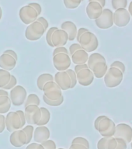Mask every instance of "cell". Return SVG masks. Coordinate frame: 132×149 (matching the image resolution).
<instances>
[{
  "label": "cell",
  "mask_w": 132,
  "mask_h": 149,
  "mask_svg": "<svg viewBox=\"0 0 132 149\" xmlns=\"http://www.w3.org/2000/svg\"><path fill=\"white\" fill-rule=\"evenodd\" d=\"M79 45L82 47V48L84 51H86L87 53L93 52L96 50L99 46V41L96 36L93 33L90 31L84 33L81 37H79Z\"/></svg>",
  "instance_id": "1"
},
{
  "label": "cell",
  "mask_w": 132,
  "mask_h": 149,
  "mask_svg": "<svg viewBox=\"0 0 132 149\" xmlns=\"http://www.w3.org/2000/svg\"><path fill=\"white\" fill-rule=\"evenodd\" d=\"M121 71L116 68H110L104 75V83L108 88H115L121 83L123 80Z\"/></svg>",
  "instance_id": "2"
},
{
  "label": "cell",
  "mask_w": 132,
  "mask_h": 149,
  "mask_svg": "<svg viewBox=\"0 0 132 149\" xmlns=\"http://www.w3.org/2000/svg\"><path fill=\"white\" fill-rule=\"evenodd\" d=\"M44 26L38 21H34L27 26L25 31V37L28 40L36 41L41 39L44 33Z\"/></svg>",
  "instance_id": "3"
},
{
  "label": "cell",
  "mask_w": 132,
  "mask_h": 149,
  "mask_svg": "<svg viewBox=\"0 0 132 149\" xmlns=\"http://www.w3.org/2000/svg\"><path fill=\"white\" fill-rule=\"evenodd\" d=\"M10 90L11 91L9 93V96L12 104L15 107H20L24 104L27 96V93L25 88L22 86H16Z\"/></svg>",
  "instance_id": "4"
},
{
  "label": "cell",
  "mask_w": 132,
  "mask_h": 149,
  "mask_svg": "<svg viewBox=\"0 0 132 149\" xmlns=\"http://www.w3.org/2000/svg\"><path fill=\"white\" fill-rule=\"evenodd\" d=\"M44 95L50 100H58L62 97V90L54 81L47 82L43 87Z\"/></svg>",
  "instance_id": "5"
},
{
  "label": "cell",
  "mask_w": 132,
  "mask_h": 149,
  "mask_svg": "<svg viewBox=\"0 0 132 149\" xmlns=\"http://www.w3.org/2000/svg\"><path fill=\"white\" fill-rule=\"evenodd\" d=\"M116 124L109 117L104 116L98 124L97 130L102 137H114Z\"/></svg>",
  "instance_id": "6"
},
{
  "label": "cell",
  "mask_w": 132,
  "mask_h": 149,
  "mask_svg": "<svg viewBox=\"0 0 132 149\" xmlns=\"http://www.w3.org/2000/svg\"><path fill=\"white\" fill-rule=\"evenodd\" d=\"M6 123V128L9 132H13L15 130H20L23 127L22 125V121L20 117V115L17 113V112H9L7 113L5 120Z\"/></svg>",
  "instance_id": "7"
},
{
  "label": "cell",
  "mask_w": 132,
  "mask_h": 149,
  "mask_svg": "<svg viewBox=\"0 0 132 149\" xmlns=\"http://www.w3.org/2000/svg\"><path fill=\"white\" fill-rule=\"evenodd\" d=\"M24 114L26 122L30 125H37L41 117V111L40 109V107L37 105H29L26 107Z\"/></svg>",
  "instance_id": "8"
},
{
  "label": "cell",
  "mask_w": 132,
  "mask_h": 149,
  "mask_svg": "<svg viewBox=\"0 0 132 149\" xmlns=\"http://www.w3.org/2000/svg\"><path fill=\"white\" fill-rule=\"evenodd\" d=\"M19 16L20 20L26 25H30L38 18V14L33 7L29 5L21 7L19 12Z\"/></svg>",
  "instance_id": "9"
},
{
  "label": "cell",
  "mask_w": 132,
  "mask_h": 149,
  "mask_svg": "<svg viewBox=\"0 0 132 149\" xmlns=\"http://www.w3.org/2000/svg\"><path fill=\"white\" fill-rule=\"evenodd\" d=\"M113 14L114 13L109 9H103L101 16L95 19L96 25L97 27L103 30H107L112 27L114 25V19H113Z\"/></svg>",
  "instance_id": "10"
},
{
  "label": "cell",
  "mask_w": 132,
  "mask_h": 149,
  "mask_svg": "<svg viewBox=\"0 0 132 149\" xmlns=\"http://www.w3.org/2000/svg\"><path fill=\"white\" fill-rule=\"evenodd\" d=\"M53 64L58 72H63L69 68L72 64V60L69 54L59 53L53 56Z\"/></svg>",
  "instance_id": "11"
},
{
  "label": "cell",
  "mask_w": 132,
  "mask_h": 149,
  "mask_svg": "<svg viewBox=\"0 0 132 149\" xmlns=\"http://www.w3.org/2000/svg\"><path fill=\"white\" fill-rule=\"evenodd\" d=\"M114 23L119 27H124L128 25L131 20V15L128 10L120 8L115 10L113 14Z\"/></svg>",
  "instance_id": "12"
},
{
  "label": "cell",
  "mask_w": 132,
  "mask_h": 149,
  "mask_svg": "<svg viewBox=\"0 0 132 149\" xmlns=\"http://www.w3.org/2000/svg\"><path fill=\"white\" fill-rule=\"evenodd\" d=\"M114 137L121 138L126 143H131L132 141V127L126 123H119L116 126Z\"/></svg>",
  "instance_id": "13"
},
{
  "label": "cell",
  "mask_w": 132,
  "mask_h": 149,
  "mask_svg": "<svg viewBox=\"0 0 132 149\" xmlns=\"http://www.w3.org/2000/svg\"><path fill=\"white\" fill-rule=\"evenodd\" d=\"M9 141L13 146L16 148H21L23 145L27 144V137L25 132L22 129H20V130H15L13 132H12L9 137Z\"/></svg>",
  "instance_id": "14"
},
{
  "label": "cell",
  "mask_w": 132,
  "mask_h": 149,
  "mask_svg": "<svg viewBox=\"0 0 132 149\" xmlns=\"http://www.w3.org/2000/svg\"><path fill=\"white\" fill-rule=\"evenodd\" d=\"M54 81L61 90H68L71 88V79L65 71L57 72L54 77Z\"/></svg>",
  "instance_id": "15"
},
{
  "label": "cell",
  "mask_w": 132,
  "mask_h": 149,
  "mask_svg": "<svg viewBox=\"0 0 132 149\" xmlns=\"http://www.w3.org/2000/svg\"><path fill=\"white\" fill-rule=\"evenodd\" d=\"M77 82L82 86H89L93 83L94 74L89 68H85L76 73Z\"/></svg>",
  "instance_id": "16"
},
{
  "label": "cell",
  "mask_w": 132,
  "mask_h": 149,
  "mask_svg": "<svg viewBox=\"0 0 132 149\" xmlns=\"http://www.w3.org/2000/svg\"><path fill=\"white\" fill-rule=\"evenodd\" d=\"M51 40H52L54 47H64L67 44L68 40V33L65 30H61V29H58L54 32Z\"/></svg>",
  "instance_id": "17"
},
{
  "label": "cell",
  "mask_w": 132,
  "mask_h": 149,
  "mask_svg": "<svg viewBox=\"0 0 132 149\" xmlns=\"http://www.w3.org/2000/svg\"><path fill=\"white\" fill-rule=\"evenodd\" d=\"M50 136H51L50 130L45 126H38L34 130V135H33L34 140L35 142L39 143V144L48 140Z\"/></svg>",
  "instance_id": "18"
},
{
  "label": "cell",
  "mask_w": 132,
  "mask_h": 149,
  "mask_svg": "<svg viewBox=\"0 0 132 149\" xmlns=\"http://www.w3.org/2000/svg\"><path fill=\"white\" fill-rule=\"evenodd\" d=\"M103 8L100 3L96 2H89L86 6V14L90 19H96L99 18L103 12Z\"/></svg>",
  "instance_id": "19"
},
{
  "label": "cell",
  "mask_w": 132,
  "mask_h": 149,
  "mask_svg": "<svg viewBox=\"0 0 132 149\" xmlns=\"http://www.w3.org/2000/svg\"><path fill=\"white\" fill-rule=\"evenodd\" d=\"M16 61H17L13 57L8 54L3 53L0 56V68L9 72L16 67Z\"/></svg>",
  "instance_id": "20"
},
{
  "label": "cell",
  "mask_w": 132,
  "mask_h": 149,
  "mask_svg": "<svg viewBox=\"0 0 132 149\" xmlns=\"http://www.w3.org/2000/svg\"><path fill=\"white\" fill-rule=\"evenodd\" d=\"M61 30H65V32L68 33V40L72 41L76 38L77 35V26L72 21H65L61 25Z\"/></svg>",
  "instance_id": "21"
},
{
  "label": "cell",
  "mask_w": 132,
  "mask_h": 149,
  "mask_svg": "<svg viewBox=\"0 0 132 149\" xmlns=\"http://www.w3.org/2000/svg\"><path fill=\"white\" fill-rule=\"evenodd\" d=\"M89 58V54L83 49H80L75 51L72 55H71V60L75 65L86 64Z\"/></svg>",
  "instance_id": "22"
},
{
  "label": "cell",
  "mask_w": 132,
  "mask_h": 149,
  "mask_svg": "<svg viewBox=\"0 0 132 149\" xmlns=\"http://www.w3.org/2000/svg\"><path fill=\"white\" fill-rule=\"evenodd\" d=\"M107 70H108V67H107L106 62L96 63L91 68V71L93 72V74H94V77L97 78V79H101L107 73Z\"/></svg>",
  "instance_id": "23"
},
{
  "label": "cell",
  "mask_w": 132,
  "mask_h": 149,
  "mask_svg": "<svg viewBox=\"0 0 132 149\" xmlns=\"http://www.w3.org/2000/svg\"><path fill=\"white\" fill-rule=\"evenodd\" d=\"M11 100L9 95H1L0 96V114L6 113L9 111L11 107Z\"/></svg>",
  "instance_id": "24"
},
{
  "label": "cell",
  "mask_w": 132,
  "mask_h": 149,
  "mask_svg": "<svg viewBox=\"0 0 132 149\" xmlns=\"http://www.w3.org/2000/svg\"><path fill=\"white\" fill-rule=\"evenodd\" d=\"M97 62H106V59L102 54L99 53H93L91 55H89L87 65L89 69L91 70L93 65Z\"/></svg>",
  "instance_id": "25"
},
{
  "label": "cell",
  "mask_w": 132,
  "mask_h": 149,
  "mask_svg": "<svg viewBox=\"0 0 132 149\" xmlns=\"http://www.w3.org/2000/svg\"><path fill=\"white\" fill-rule=\"evenodd\" d=\"M51 81H54V77L52 74H49V73H44L41 74L40 76H38L37 80V88H39L40 90H43V87L47 82Z\"/></svg>",
  "instance_id": "26"
},
{
  "label": "cell",
  "mask_w": 132,
  "mask_h": 149,
  "mask_svg": "<svg viewBox=\"0 0 132 149\" xmlns=\"http://www.w3.org/2000/svg\"><path fill=\"white\" fill-rule=\"evenodd\" d=\"M41 111V117L40 119L39 122L37 123V126H45L48 123L51 119V113L45 107H40Z\"/></svg>",
  "instance_id": "27"
},
{
  "label": "cell",
  "mask_w": 132,
  "mask_h": 149,
  "mask_svg": "<svg viewBox=\"0 0 132 149\" xmlns=\"http://www.w3.org/2000/svg\"><path fill=\"white\" fill-rule=\"evenodd\" d=\"M12 74L9 72L1 68L0 69V88H3V87L6 86L10 81Z\"/></svg>",
  "instance_id": "28"
},
{
  "label": "cell",
  "mask_w": 132,
  "mask_h": 149,
  "mask_svg": "<svg viewBox=\"0 0 132 149\" xmlns=\"http://www.w3.org/2000/svg\"><path fill=\"white\" fill-rule=\"evenodd\" d=\"M24 105H25V107L29 106V105H37V106H39L40 99L38 97V95L34 94V93L30 94L28 96H27Z\"/></svg>",
  "instance_id": "29"
},
{
  "label": "cell",
  "mask_w": 132,
  "mask_h": 149,
  "mask_svg": "<svg viewBox=\"0 0 132 149\" xmlns=\"http://www.w3.org/2000/svg\"><path fill=\"white\" fill-rule=\"evenodd\" d=\"M63 2L67 9H74L79 6L82 0H63Z\"/></svg>",
  "instance_id": "30"
},
{
  "label": "cell",
  "mask_w": 132,
  "mask_h": 149,
  "mask_svg": "<svg viewBox=\"0 0 132 149\" xmlns=\"http://www.w3.org/2000/svg\"><path fill=\"white\" fill-rule=\"evenodd\" d=\"M112 7L114 9H117L120 8L126 9L128 6V0H111Z\"/></svg>",
  "instance_id": "31"
},
{
  "label": "cell",
  "mask_w": 132,
  "mask_h": 149,
  "mask_svg": "<svg viewBox=\"0 0 132 149\" xmlns=\"http://www.w3.org/2000/svg\"><path fill=\"white\" fill-rule=\"evenodd\" d=\"M43 100H44V102H45L46 104L48 105V106H51V107H59V106H61V105L63 103V102H64V96L62 95V97L58 100H48V99H47V98L43 95Z\"/></svg>",
  "instance_id": "32"
},
{
  "label": "cell",
  "mask_w": 132,
  "mask_h": 149,
  "mask_svg": "<svg viewBox=\"0 0 132 149\" xmlns=\"http://www.w3.org/2000/svg\"><path fill=\"white\" fill-rule=\"evenodd\" d=\"M22 130L25 132L26 135H27V144H30L31 142V140H32L33 135H34V128L32 125H27L25 127L23 128Z\"/></svg>",
  "instance_id": "33"
},
{
  "label": "cell",
  "mask_w": 132,
  "mask_h": 149,
  "mask_svg": "<svg viewBox=\"0 0 132 149\" xmlns=\"http://www.w3.org/2000/svg\"><path fill=\"white\" fill-rule=\"evenodd\" d=\"M65 72H67L68 74L69 75L70 79H71V88H73L75 87L77 84V78H76V73L75 72L74 70L68 68Z\"/></svg>",
  "instance_id": "34"
},
{
  "label": "cell",
  "mask_w": 132,
  "mask_h": 149,
  "mask_svg": "<svg viewBox=\"0 0 132 149\" xmlns=\"http://www.w3.org/2000/svg\"><path fill=\"white\" fill-rule=\"evenodd\" d=\"M58 27H55V26H53V27H51L47 31L46 34V41L47 43L49 46L51 47H54L53 44H52V40H51V38H52V35H53L54 32L55 30H58Z\"/></svg>",
  "instance_id": "35"
},
{
  "label": "cell",
  "mask_w": 132,
  "mask_h": 149,
  "mask_svg": "<svg viewBox=\"0 0 132 149\" xmlns=\"http://www.w3.org/2000/svg\"><path fill=\"white\" fill-rule=\"evenodd\" d=\"M72 144H82V145H84L85 147H86L87 148L89 149V143L86 138L82 137H77L73 139Z\"/></svg>",
  "instance_id": "36"
},
{
  "label": "cell",
  "mask_w": 132,
  "mask_h": 149,
  "mask_svg": "<svg viewBox=\"0 0 132 149\" xmlns=\"http://www.w3.org/2000/svg\"><path fill=\"white\" fill-rule=\"evenodd\" d=\"M110 137H103L98 141L97 149H107V144Z\"/></svg>",
  "instance_id": "37"
},
{
  "label": "cell",
  "mask_w": 132,
  "mask_h": 149,
  "mask_svg": "<svg viewBox=\"0 0 132 149\" xmlns=\"http://www.w3.org/2000/svg\"><path fill=\"white\" fill-rule=\"evenodd\" d=\"M16 83H17L16 78L14 76L13 74H12L11 79H10V81H9V83L7 84L5 87H3L2 89H4V90H9V89H12L13 87H15V86H16Z\"/></svg>",
  "instance_id": "38"
},
{
  "label": "cell",
  "mask_w": 132,
  "mask_h": 149,
  "mask_svg": "<svg viewBox=\"0 0 132 149\" xmlns=\"http://www.w3.org/2000/svg\"><path fill=\"white\" fill-rule=\"evenodd\" d=\"M41 144L43 145L44 149H57L56 144L52 140H47V141L42 142Z\"/></svg>",
  "instance_id": "39"
},
{
  "label": "cell",
  "mask_w": 132,
  "mask_h": 149,
  "mask_svg": "<svg viewBox=\"0 0 132 149\" xmlns=\"http://www.w3.org/2000/svg\"><path fill=\"white\" fill-rule=\"evenodd\" d=\"M110 68H118L120 71L122 72V73H124V72H125V65H124L122 62H121V61H114L111 64V65H110Z\"/></svg>",
  "instance_id": "40"
},
{
  "label": "cell",
  "mask_w": 132,
  "mask_h": 149,
  "mask_svg": "<svg viewBox=\"0 0 132 149\" xmlns=\"http://www.w3.org/2000/svg\"><path fill=\"white\" fill-rule=\"evenodd\" d=\"M117 145V142L116 138L114 137H110L108 144H107V149H115Z\"/></svg>",
  "instance_id": "41"
},
{
  "label": "cell",
  "mask_w": 132,
  "mask_h": 149,
  "mask_svg": "<svg viewBox=\"0 0 132 149\" xmlns=\"http://www.w3.org/2000/svg\"><path fill=\"white\" fill-rule=\"evenodd\" d=\"M117 145L115 149H127V143L124 140L121 138H116Z\"/></svg>",
  "instance_id": "42"
},
{
  "label": "cell",
  "mask_w": 132,
  "mask_h": 149,
  "mask_svg": "<svg viewBox=\"0 0 132 149\" xmlns=\"http://www.w3.org/2000/svg\"><path fill=\"white\" fill-rule=\"evenodd\" d=\"M80 49H82V47L79 45V44H72V45L69 47V51H68L69 56L72 55L75 51H77L78 50H80Z\"/></svg>",
  "instance_id": "43"
},
{
  "label": "cell",
  "mask_w": 132,
  "mask_h": 149,
  "mask_svg": "<svg viewBox=\"0 0 132 149\" xmlns=\"http://www.w3.org/2000/svg\"><path fill=\"white\" fill-rule=\"evenodd\" d=\"M59 53H64V54H69L68 49L65 48V47H55V49L54 50L53 56Z\"/></svg>",
  "instance_id": "44"
},
{
  "label": "cell",
  "mask_w": 132,
  "mask_h": 149,
  "mask_svg": "<svg viewBox=\"0 0 132 149\" xmlns=\"http://www.w3.org/2000/svg\"><path fill=\"white\" fill-rule=\"evenodd\" d=\"M37 21L40 22V23H41L42 26H44V31H47V28H48V22L47 20L46 19L44 18V17H38L37 19Z\"/></svg>",
  "instance_id": "45"
},
{
  "label": "cell",
  "mask_w": 132,
  "mask_h": 149,
  "mask_svg": "<svg viewBox=\"0 0 132 149\" xmlns=\"http://www.w3.org/2000/svg\"><path fill=\"white\" fill-rule=\"evenodd\" d=\"M26 149H44V148L39 143H31L26 148Z\"/></svg>",
  "instance_id": "46"
},
{
  "label": "cell",
  "mask_w": 132,
  "mask_h": 149,
  "mask_svg": "<svg viewBox=\"0 0 132 149\" xmlns=\"http://www.w3.org/2000/svg\"><path fill=\"white\" fill-rule=\"evenodd\" d=\"M29 6L31 7H33L34 9L36 10V12L38 14V16H39L40 14L41 13V11H42V9H41V5L37 3V2H31L29 4Z\"/></svg>",
  "instance_id": "47"
},
{
  "label": "cell",
  "mask_w": 132,
  "mask_h": 149,
  "mask_svg": "<svg viewBox=\"0 0 132 149\" xmlns=\"http://www.w3.org/2000/svg\"><path fill=\"white\" fill-rule=\"evenodd\" d=\"M6 116H4L2 114H0V134L4 131L6 128V123H5Z\"/></svg>",
  "instance_id": "48"
},
{
  "label": "cell",
  "mask_w": 132,
  "mask_h": 149,
  "mask_svg": "<svg viewBox=\"0 0 132 149\" xmlns=\"http://www.w3.org/2000/svg\"><path fill=\"white\" fill-rule=\"evenodd\" d=\"M85 68H89L87 64H83V65H78L75 66V73H78L79 71H81L82 69H85Z\"/></svg>",
  "instance_id": "49"
},
{
  "label": "cell",
  "mask_w": 132,
  "mask_h": 149,
  "mask_svg": "<svg viewBox=\"0 0 132 149\" xmlns=\"http://www.w3.org/2000/svg\"><path fill=\"white\" fill-rule=\"evenodd\" d=\"M17 113L20 115V117L21 119V121H22V125L24 127V125L26 124V118H25V114H24V112L23 110H17Z\"/></svg>",
  "instance_id": "50"
},
{
  "label": "cell",
  "mask_w": 132,
  "mask_h": 149,
  "mask_svg": "<svg viewBox=\"0 0 132 149\" xmlns=\"http://www.w3.org/2000/svg\"><path fill=\"white\" fill-rule=\"evenodd\" d=\"M87 31H89L88 29H86V28H80L79 30H78L77 31V35H76V39H77V41L79 40V37H81L82 35L84 33L87 32Z\"/></svg>",
  "instance_id": "51"
},
{
  "label": "cell",
  "mask_w": 132,
  "mask_h": 149,
  "mask_svg": "<svg viewBox=\"0 0 132 149\" xmlns=\"http://www.w3.org/2000/svg\"><path fill=\"white\" fill-rule=\"evenodd\" d=\"M69 149H88L86 147L82 144H72V145L70 146Z\"/></svg>",
  "instance_id": "52"
},
{
  "label": "cell",
  "mask_w": 132,
  "mask_h": 149,
  "mask_svg": "<svg viewBox=\"0 0 132 149\" xmlns=\"http://www.w3.org/2000/svg\"><path fill=\"white\" fill-rule=\"evenodd\" d=\"M4 53L8 54H9V55H11L12 57H13V58H15L16 61H17V58H18V57H17V54H16V53L13 51V50H6V51H4Z\"/></svg>",
  "instance_id": "53"
},
{
  "label": "cell",
  "mask_w": 132,
  "mask_h": 149,
  "mask_svg": "<svg viewBox=\"0 0 132 149\" xmlns=\"http://www.w3.org/2000/svg\"><path fill=\"white\" fill-rule=\"evenodd\" d=\"M103 117H104V116H98L97 118L96 119L95 122H94V127H95V129L96 130H97L98 124H99V123L100 122V120H102Z\"/></svg>",
  "instance_id": "54"
},
{
  "label": "cell",
  "mask_w": 132,
  "mask_h": 149,
  "mask_svg": "<svg viewBox=\"0 0 132 149\" xmlns=\"http://www.w3.org/2000/svg\"><path fill=\"white\" fill-rule=\"evenodd\" d=\"M89 2H96L100 3V6L103 8L106 5V0H89Z\"/></svg>",
  "instance_id": "55"
},
{
  "label": "cell",
  "mask_w": 132,
  "mask_h": 149,
  "mask_svg": "<svg viewBox=\"0 0 132 149\" xmlns=\"http://www.w3.org/2000/svg\"><path fill=\"white\" fill-rule=\"evenodd\" d=\"M1 95H9V93L7 92V90H4V89L1 88L0 89V96Z\"/></svg>",
  "instance_id": "56"
},
{
  "label": "cell",
  "mask_w": 132,
  "mask_h": 149,
  "mask_svg": "<svg viewBox=\"0 0 132 149\" xmlns=\"http://www.w3.org/2000/svg\"><path fill=\"white\" fill-rule=\"evenodd\" d=\"M128 12H129V13H130L131 16H132V1L130 2L129 6H128Z\"/></svg>",
  "instance_id": "57"
},
{
  "label": "cell",
  "mask_w": 132,
  "mask_h": 149,
  "mask_svg": "<svg viewBox=\"0 0 132 149\" xmlns=\"http://www.w3.org/2000/svg\"><path fill=\"white\" fill-rule=\"evenodd\" d=\"M2 8L0 6V19H2Z\"/></svg>",
  "instance_id": "58"
},
{
  "label": "cell",
  "mask_w": 132,
  "mask_h": 149,
  "mask_svg": "<svg viewBox=\"0 0 132 149\" xmlns=\"http://www.w3.org/2000/svg\"><path fill=\"white\" fill-rule=\"evenodd\" d=\"M131 142H132V141H131ZM131 149H132V143H131Z\"/></svg>",
  "instance_id": "59"
},
{
  "label": "cell",
  "mask_w": 132,
  "mask_h": 149,
  "mask_svg": "<svg viewBox=\"0 0 132 149\" xmlns=\"http://www.w3.org/2000/svg\"><path fill=\"white\" fill-rule=\"evenodd\" d=\"M58 149H64V148H58Z\"/></svg>",
  "instance_id": "60"
},
{
  "label": "cell",
  "mask_w": 132,
  "mask_h": 149,
  "mask_svg": "<svg viewBox=\"0 0 132 149\" xmlns=\"http://www.w3.org/2000/svg\"><path fill=\"white\" fill-rule=\"evenodd\" d=\"M82 1H83V0H82Z\"/></svg>",
  "instance_id": "61"
}]
</instances>
